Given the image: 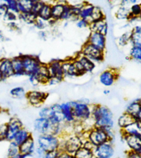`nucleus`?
<instances>
[{
    "mask_svg": "<svg viewBox=\"0 0 141 158\" xmlns=\"http://www.w3.org/2000/svg\"><path fill=\"white\" fill-rule=\"evenodd\" d=\"M92 119L94 127L105 130L113 129L114 127L113 114L107 106L101 104H92Z\"/></svg>",
    "mask_w": 141,
    "mask_h": 158,
    "instance_id": "1",
    "label": "nucleus"
},
{
    "mask_svg": "<svg viewBox=\"0 0 141 158\" xmlns=\"http://www.w3.org/2000/svg\"><path fill=\"white\" fill-rule=\"evenodd\" d=\"M61 139L60 151H65L73 156L83 146L85 141L80 135L75 133L64 135L61 137Z\"/></svg>",
    "mask_w": 141,
    "mask_h": 158,
    "instance_id": "2",
    "label": "nucleus"
},
{
    "mask_svg": "<svg viewBox=\"0 0 141 158\" xmlns=\"http://www.w3.org/2000/svg\"><path fill=\"white\" fill-rule=\"evenodd\" d=\"M62 139L54 135L46 134L37 135L36 144L37 146L46 152L60 150Z\"/></svg>",
    "mask_w": 141,
    "mask_h": 158,
    "instance_id": "3",
    "label": "nucleus"
},
{
    "mask_svg": "<svg viewBox=\"0 0 141 158\" xmlns=\"http://www.w3.org/2000/svg\"><path fill=\"white\" fill-rule=\"evenodd\" d=\"M75 122L84 123L92 119V104L80 100L71 101Z\"/></svg>",
    "mask_w": 141,
    "mask_h": 158,
    "instance_id": "4",
    "label": "nucleus"
},
{
    "mask_svg": "<svg viewBox=\"0 0 141 158\" xmlns=\"http://www.w3.org/2000/svg\"><path fill=\"white\" fill-rule=\"evenodd\" d=\"M22 57L25 76L29 77L35 74L43 64L39 57L32 55H20Z\"/></svg>",
    "mask_w": 141,
    "mask_h": 158,
    "instance_id": "5",
    "label": "nucleus"
},
{
    "mask_svg": "<svg viewBox=\"0 0 141 158\" xmlns=\"http://www.w3.org/2000/svg\"><path fill=\"white\" fill-rule=\"evenodd\" d=\"M87 140L92 143L94 147L111 142L107 131L98 127H93L87 131Z\"/></svg>",
    "mask_w": 141,
    "mask_h": 158,
    "instance_id": "6",
    "label": "nucleus"
},
{
    "mask_svg": "<svg viewBox=\"0 0 141 158\" xmlns=\"http://www.w3.org/2000/svg\"><path fill=\"white\" fill-rule=\"evenodd\" d=\"M73 61L80 77L86 73H92L96 68V64L89 58L82 55L80 52L75 58H73Z\"/></svg>",
    "mask_w": 141,
    "mask_h": 158,
    "instance_id": "7",
    "label": "nucleus"
},
{
    "mask_svg": "<svg viewBox=\"0 0 141 158\" xmlns=\"http://www.w3.org/2000/svg\"><path fill=\"white\" fill-rule=\"evenodd\" d=\"M80 53L94 63H100L105 60V52L97 48L88 42H85L82 46Z\"/></svg>",
    "mask_w": 141,
    "mask_h": 158,
    "instance_id": "8",
    "label": "nucleus"
},
{
    "mask_svg": "<svg viewBox=\"0 0 141 158\" xmlns=\"http://www.w3.org/2000/svg\"><path fill=\"white\" fill-rule=\"evenodd\" d=\"M56 126L58 125H53L48 119L38 117L35 119L33 128L34 132L37 134V135L46 134L53 135L54 129Z\"/></svg>",
    "mask_w": 141,
    "mask_h": 158,
    "instance_id": "9",
    "label": "nucleus"
},
{
    "mask_svg": "<svg viewBox=\"0 0 141 158\" xmlns=\"http://www.w3.org/2000/svg\"><path fill=\"white\" fill-rule=\"evenodd\" d=\"M50 79L47 64H42L40 69L35 74L28 77L29 82L33 86H37L40 84H47Z\"/></svg>",
    "mask_w": 141,
    "mask_h": 158,
    "instance_id": "10",
    "label": "nucleus"
},
{
    "mask_svg": "<svg viewBox=\"0 0 141 158\" xmlns=\"http://www.w3.org/2000/svg\"><path fill=\"white\" fill-rule=\"evenodd\" d=\"M48 96L49 94L46 92L33 90L27 92L26 99H27L28 104L32 106L40 107L45 103Z\"/></svg>",
    "mask_w": 141,
    "mask_h": 158,
    "instance_id": "11",
    "label": "nucleus"
},
{
    "mask_svg": "<svg viewBox=\"0 0 141 158\" xmlns=\"http://www.w3.org/2000/svg\"><path fill=\"white\" fill-rule=\"evenodd\" d=\"M119 77V73L115 69H108L102 71L99 75V81L105 87L112 86Z\"/></svg>",
    "mask_w": 141,
    "mask_h": 158,
    "instance_id": "12",
    "label": "nucleus"
},
{
    "mask_svg": "<svg viewBox=\"0 0 141 158\" xmlns=\"http://www.w3.org/2000/svg\"><path fill=\"white\" fill-rule=\"evenodd\" d=\"M94 156L98 158H112L115 154L113 143L108 142L96 146L93 149Z\"/></svg>",
    "mask_w": 141,
    "mask_h": 158,
    "instance_id": "13",
    "label": "nucleus"
},
{
    "mask_svg": "<svg viewBox=\"0 0 141 158\" xmlns=\"http://www.w3.org/2000/svg\"><path fill=\"white\" fill-rule=\"evenodd\" d=\"M23 127H24L21 119L18 118H16V117L11 118L7 122V136L6 141L9 142H13L17 133Z\"/></svg>",
    "mask_w": 141,
    "mask_h": 158,
    "instance_id": "14",
    "label": "nucleus"
},
{
    "mask_svg": "<svg viewBox=\"0 0 141 158\" xmlns=\"http://www.w3.org/2000/svg\"><path fill=\"white\" fill-rule=\"evenodd\" d=\"M50 78L55 79L59 82H62L64 80V75L62 69L61 60H53L47 64Z\"/></svg>",
    "mask_w": 141,
    "mask_h": 158,
    "instance_id": "15",
    "label": "nucleus"
},
{
    "mask_svg": "<svg viewBox=\"0 0 141 158\" xmlns=\"http://www.w3.org/2000/svg\"><path fill=\"white\" fill-rule=\"evenodd\" d=\"M87 42L91 44L102 52L105 51L106 45H107V38L104 35L96 33V32H91L87 38Z\"/></svg>",
    "mask_w": 141,
    "mask_h": 158,
    "instance_id": "16",
    "label": "nucleus"
},
{
    "mask_svg": "<svg viewBox=\"0 0 141 158\" xmlns=\"http://www.w3.org/2000/svg\"><path fill=\"white\" fill-rule=\"evenodd\" d=\"M60 108L62 113L64 124L73 125L75 123V119L73 115L71 101L63 102L60 104Z\"/></svg>",
    "mask_w": 141,
    "mask_h": 158,
    "instance_id": "17",
    "label": "nucleus"
},
{
    "mask_svg": "<svg viewBox=\"0 0 141 158\" xmlns=\"http://www.w3.org/2000/svg\"><path fill=\"white\" fill-rule=\"evenodd\" d=\"M51 108V115L48 119L53 125L64 124V120L62 113L60 104H54L50 106Z\"/></svg>",
    "mask_w": 141,
    "mask_h": 158,
    "instance_id": "18",
    "label": "nucleus"
},
{
    "mask_svg": "<svg viewBox=\"0 0 141 158\" xmlns=\"http://www.w3.org/2000/svg\"><path fill=\"white\" fill-rule=\"evenodd\" d=\"M122 137L129 151L141 155V137L135 135H122Z\"/></svg>",
    "mask_w": 141,
    "mask_h": 158,
    "instance_id": "19",
    "label": "nucleus"
},
{
    "mask_svg": "<svg viewBox=\"0 0 141 158\" xmlns=\"http://www.w3.org/2000/svg\"><path fill=\"white\" fill-rule=\"evenodd\" d=\"M0 71L2 73L4 81L8 78L14 77V70L11 59L9 58L0 59Z\"/></svg>",
    "mask_w": 141,
    "mask_h": 158,
    "instance_id": "20",
    "label": "nucleus"
},
{
    "mask_svg": "<svg viewBox=\"0 0 141 158\" xmlns=\"http://www.w3.org/2000/svg\"><path fill=\"white\" fill-rule=\"evenodd\" d=\"M62 65L64 77H80L73 61V59L62 61Z\"/></svg>",
    "mask_w": 141,
    "mask_h": 158,
    "instance_id": "21",
    "label": "nucleus"
},
{
    "mask_svg": "<svg viewBox=\"0 0 141 158\" xmlns=\"http://www.w3.org/2000/svg\"><path fill=\"white\" fill-rule=\"evenodd\" d=\"M67 3L66 1H58L51 4V19L55 21H60V18L62 15Z\"/></svg>",
    "mask_w": 141,
    "mask_h": 158,
    "instance_id": "22",
    "label": "nucleus"
},
{
    "mask_svg": "<svg viewBox=\"0 0 141 158\" xmlns=\"http://www.w3.org/2000/svg\"><path fill=\"white\" fill-rule=\"evenodd\" d=\"M122 135H135L141 137V121L136 120L131 124L125 129L121 130Z\"/></svg>",
    "mask_w": 141,
    "mask_h": 158,
    "instance_id": "23",
    "label": "nucleus"
},
{
    "mask_svg": "<svg viewBox=\"0 0 141 158\" xmlns=\"http://www.w3.org/2000/svg\"><path fill=\"white\" fill-rule=\"evenodd\" d=\"M89 30L91 32H96L107 36L109 31V26L107 20L103 19L100 21L90 23Z\"/></svg>",
    "mask_w": 141,
    "mask_h": 158,
    "instance_id": "24",
    "label": "nucleus"
},
{
    "mask_svg": "<svg viewBox=\"0 0 141 158\" xmlns=\"http://www.w3.org/2000/svg\"><path fill=\"white\" fill-rule=\"evenodd\" d=\"M37 145L33 136L19 146V152L22 155H34Z\"/></svg>",
    "mask_w": 141,
    "mask_h": 158,
    "instance_id": "25",
    "label": "nucleus"
},
{
    "mask_svg": "<svg viewBox=\"0 0 141 158\" xmlns=\"http://www.w3.org/2000/svg\"><path fill=\"white\" fill-rule=\"evenodd\" d=\"M14 70V77H22L25 76L24 69L21 55L14 57L11 59Z\"/></svg>",
    "mask_w": 141,
    "mask_h": 158,
    "instance_id": "26",
    "label": "nucleus"
},
{
    "mask_svg": "<svg viewBox=\"0 0 141 158\" xmlns=\"http://www.w3.org/2000/svg\"><path fill=\"white\" fill-rule=\"evenodd\" d=\"M140 109L141 104L139 102V99H137L131 102H129L127 106H126L125 113L129 114V115L132 116L135 119H136Z\"/></svg>",
    "mask_w": 141,
    "mask_h": 158,
    "instance_id": "27",
    "label": "nucleus"
},
{
    "mask_svg": "<svg viewBox=\"0 0 141 158\" xmlns=\"http://www.w3.org/2000/svg\"><path fill=\"white\" fill-rule=\"evenodd\" d=\"M37 17L46 22L50 21L51 19V4L45 2L37 14Z\"/></svg>",
    "mask_w": 141,
    "mask_h": 158,
    "instance_id": "28",
    "label": "nucleus"
},
{
    "mask_svg": "<svg viewBox=\"0 0 141 158\" xmlns=\"http://www.w3.org/2000/svg\"><path fill=\"white\" fill-rule=\"evenodd\" d=\"M32 136H33V134L31 133V131L26 129L25 127H23L22 129H20L19 131V132L17 133L13 142H15L17 145L21 146L23 143L27 141V140Z\"/></svg>",
    "mask_w": 141,
    "mask_h": 158,
    "instance_id": "29",
    "label": "nucleus"
},
{
    "mask_svg": "<svg viewBox=\"0 0 141 158\" xmlns=\"http://www.w3.org/2000/svg\"><path fill=\"white\" fill-rule=\"evenodd\" d=\"M130 44L141 46V25L135 26L131 31Z\"/></svg>",
    "mask_w": 141,
    "mask_h": 158,
    "instance_id": "30",
    "label": "nucleus"
},
{
    "mask_svg": "<svg viewBox=\"0 0 141 158\" xmlns=\"http://www.w3.org/2000/svg\"><path fill=\"white\" fill-rule=\"evenodd\" d=\"M135 121V119L133 117L129 115V114L126 113H123L121 115H120L117 120V124L118 127L120 128V131L125 129L126 127L132 124Z\"/></svg>",
    "mask_w": 141,
    "mask_h": 158,
    "instance_id": "31",
    "label": "nucleus"
},
{
    "mask_svg": "<svg viewBox=\"0 0 141 158\" xmlns=\"http://www.w3.org/2000/svg\"><path fill=\"white\" fill-rule=\"evenodd\" d=\"M36 15L31 12L26 13H19L18 15V20L28 25H34L36 20L37 19Z\"/></svg>",
    "mask_w": 141,
    "mask_h": 158,
    "instance_id": "32",
    "label": "nucleus"
},
{
    "mask_svg": "<svg viewBox=\"0 0 141 158\" xmlns=\"http://www.w3.org/2000/svg\"><path fill=\"white\" fill-rule=\"evenodd\" d=\"M115 17L118 20H127V21H129V19L131 18L129 7L120 6L115 12Z\"/></svg>",
    "mask_w": 141,
    "mask_h": 158,
    "instance_id": "33",
    "label": "nucleus"
},
{
    "mask_svg": "<svg viewBox=\"0 0 141 158\" xmlns=\"http://www.w3.org/2000/svg\"><path fill=\"white\" fill-rule=\"evenodd\" d=\"M94 6H95L94 5L87 2L84 6V7L82 8L80 15V19H84L89 22V20L93 12Z\"/></svg>",
    "mask_w": 141,
    "mask_h": 158,
    "instance_id": "34",
    "label": "nucleus"
},
{
    "mask_svg": "<svg viewBox=\"0 0 141 158\" xmlns=\"http://www.w3.org/2000/svg\"><path fill=\"white\" fill-rule=\"evenodd\" d=\"M33 4V0H18L17 6L19 13L31 12Z\"/></svg>",
    "mask_w": 141,
    "mask_h": 158,
    "instance_id": "35",
    "label": "nucleus"
},
{
    "mask_svg": "<svg viewBox=\"0 0 141 158\" xmlns=\"http://www.w3.org/2000/svg\"><path fill=\"white\" fill-rule=\"evenodd\" d=\"M73 156H74L75 158H93L95 157L94 156L93 150L87 148L86 147H84V146H82V147L73 155Z\"/></svg>",
    "mask_w": 141,
    "mask_h": 158,
    "instance_id": "36",
    "label": "nucleus"
},
{
    "mask_svg": "<svg viewBox=\"0 0 141 158\" xmlns=\"http://www.w3.org/2000/svg\"><path fill=\"white\" fill-rule=\"evenodd\" d=\"M27 92L23 86H16L14 87L10 90V95L11 97L15 99H22L26 98Z\"/></svg>",
    "mask_w": 141,
    "mask_h": 158,
    "instance_id": "37",
    "label": "nucleus"
},
{
    "mask_svg": "<svg viewBox=\"0 0 141 158\" xmlns=\"http://www.w3.org/2000/svg\"><path fill=\"white\" fill-rule=\"evenodd\" d=\"M105 15L103 11L98 6H94V9H93V12L92 15V17L89 20V24L92 22H98L100 21V20H103L105 19Z\"/></svg>",
    "mask_w": 141,
    "mask_h": 158,
    "instance_id": "38",
    "label": "nucleus"
},
{
    "mask_svg": "<svg viewBox=\"0 0 141 158\" xmlns=\"http://www.w3.org/2000/svg\"><path fill=\"white\" fill-rule=\"evenodd\" d=\"M129 57L130 60L141 61V46H131L129 52Z\"/></svg>",
    "mask_w": 141,
    "mask_h": 158,
    "instance_id": "39",
    "label": "nucleus"
},
{
    "mask_svg": "<svg viewBox=\"0 0 141 158\" xmlns=\"http://www.w3.org/2000/svg\"><path fill=\"white\" fill-rule=\"evenodd\" d=\"M20 153L19 152V146L17 145L15 142H9L8 150H7V157L11 158L14 157Z\"/></svg>",
    "mask_w": 141,
    "mask_h": 158,
    "instance_id": "40",
    "label": "nucleus"
},
{
    "mask_svg": "<svg viewBox=\"0 0 141 158\" xmlns=\"http://www.w3.org/2000/svg\"><path fill=\"white\" fill-rule=\"evenodd\" d=\"M130 39H131V31L125 32L121 35L119 37L118 39V44L121 47H125L127 46L129 44H130Z\"/></svg>",
    "mask_w": 141,
    "mask_h": 158,
    "instance_id": "41",
    "label": "nucleus"
},
{
    "mask_svg": "<svg viewBox=\"0 0 141 158\" xmlns=\"http://www.w3.org/2000/svg\"><path fill=\"white\" fill-rule=\"evenodd\" d=\"M69 20H72L73 21V15L71 13V10H70V6L69 4V2H67L65 5V8H64L62 15L60 18V21L68 22Z\"/></svg>",
    "mask_w": 141,
    "mask_h": 158,
    "instance_id": "42",
    "label": "nucleus"
},
{
    "mask_svg": "<svg viewBox=\"0 0 141 158\" xmlns=\"http://www.w3.org/2000/svg\"><path fill=\"white\" fill-rule=\"evenodd\" d=\"M130 10L131 17H137V18H140L141 17V4H135L131 5L129 7Z\"/></svg>",
    "mask_w": 141,
    "mask_h": 158,
    "instance_id": "43",
    "label": "nucleus"
},
{
    "mask_svg": "<svg viewBox=\"0 0 141 158\" xmlns=\"http://www.w3.org/2000/svg\"><path fill=\"white\" fill-rule=\"evenodd\" d=\"M4 2L7 5L8 10L17 15L19 14L18 6H17V1H16V0H6Z\"/></svg>",
    "mask_w": 141,
    "mask_h": 158,
    "instance_id": "44",
    "label": "nucleus"
},
{
    "mask_svg": "<svg viewBox=\"0 0 141 158\" xmlns=\"http://www.w3.org/2000/svg\"><path fill=\"white\" fill-rule=\"evenodd\" d=\"M4 21L7 23L9 22H17L18 20V15L11 12V11H8V12L3 17Z\"/></svg>",
    "mask_w": 141,
    "mask_h": 158,
    "instance_id": "45",
    "label": "nucleus"
},
{
    "mask_svg": "<svg viewBox=\"0 0 141 158\" xmlns=\"http://www.w3.org/2000/svg\"><path fill=\"white\" fill-rule=\"evenodd\" d=\"M51 115V108L49 106H43L40 109L38 113V115L40 118L49 119Z\"/></svg>",
    "mask_w": 141,
    "mask_h": 158,
    "instance_id": "46",
    "label": "nucleus"
},
{
    "mask_svg": "<svg viewBox=\"0 0 141 158\" xmlns=\"http://www.w3.org/2000/svg\"><path fill=\"white\" fill-rule=\"evenodd\" d=\"M45 2L39 1V0H33V7H32L31 12L34 13L35 15H36L37 16V14H38V13H39L40 8H42L43 4H45Z\"/></svg>",
    "mask_w": 141,
    "mask_h": 158,
    "instance_id": "47",
    "label": "nucleus"
},
{
    "mask_svg": "<svg viewBox=\"0 0 141 158\" xmlns=\"http://www.w3.org/2000/svg\"><path fill=\"white\" fill-rule=\"evenodd\" d=\"M35 26V28H37V30H39V31H45V29L46 28L47 26H49L48 22L43 21V20L40 19L39 18H37V19L35 22V24L33 25Z\"/></svg>",
    "mask_w": 141,
    "mask_h": 158,
    "instance_id": "48",
    "label": "nucleus"
},
{
    "mask_svg": "<svg viewBox=\"0 0 141 158\" xmlns=\"http://www.w3.org/2000/svg\"><path fill=\"white\" fill-rule=\"evenodd\" d=\"M7 136V123L0 124V142L6 141Z\"/></svg>",
    "mask_w": 141,
    "mask_h": 158,
    "instance_id": "49",
    "label": "nucleus"
},
{
    "mask_svg": "<svg viewBox=\"0 0 141 158\" xmlns=\"http://www.w3.org/2000/svg\"><path fill=\"white\" fill-rule=\"evenodd\" d=\"M7 27L11 31L16 32V33H20L21 32V28L19 25L17 24V22L7 23Z\"/></svg>",
    "mask_w": 141,
    "mask_h": 158,
    "instance_id": "50",
    "label": "nucleus"
},
{
    "mask_svg": "<svg viewBox=\"0 0 141 158\" xmlns=\"http://www.w3.org/2000/svg\"><path fill=\"white\" fill-rule=\"evenodd\" d=\"M75 24H76V27L77 28L80 29H84V28H89L90 24L89 22L86 21V20L79 19L75 22Z\"/></svg>",
    "mask_w": 141,
    "mask_h": 158,
    "instance_id": "51",
    "label": "nucleus"
},
{
    "mask_svg": "<svg viewBox=\"0 0 141 158\" xmlns=\"http://www.w3.org/2000/svg\"><path fill=\"white\" fill-rule=\"evenodd\" d=\"M60 150H56V151H52L46 152L45 153V157L44 158H58L59 156L61 153Z\"/></svg>",
    "mask_w": 141,
    "mask_h": 158,
    "instance_id": "52",
    "label": "nucleus"
},
{
    "mask_svg": "<svg viewBox=\"0 0 141 158\" xmlns=\"http://www.w3.org/2000/svg\"><path fill=\"white\" fill-rule=\"evenodd\" d=\"M8 8L6 3L4 2L0 4V16L4 17L5 15L8 12Z\"/></svg>",
    "mask_w": 141,
    "mask_h": 158,
    "instance_id": "53",
    "label": "nucleus"
},
{
    "mask_svg": "<svg viewBox=\"0 0 141 158\" xmlns=\"http://www.w3.org/2000/svg\"><path fill=\"white\" fill-rule=\"evenodd\" d=\"M126 158H141V155L139 153H135V152L133 151H129L128 153H127Z\"/></svg>",
    "mask_w": 141,
    "mask_h": 158,
    "instance_id": "54",
    "label": "nucleus"
},
{
    "mask_svg": "<svg viewBox=\"0 0 141 158\" xmlns=\"http://www.w3.org/2000/svg\"><path fill=\"white\" fill-rule=\"evenodd\" d=\"M58 158H74V156L71 154L66 153L65 151H61Z\"/></svg>",
    "mask_w": 141,
    "mask_h": 158,
    "instance_id": "55",
    "label": "nucleus"
},
{
    "mask_svg": "<svg viewBox=\"0 0 141 158\" xmlns=\"http://www.w3.org/2000/svg\"><path fill=\"white\" fill-rule=\"evenodd\" d=\"M38 37H39L41 40H46L48 37V34H47L46 31H40L38 32Z\"/></svg>",
    "mask_w": 141,
    "mask_h": 158,
    "instance_id": "56",
    "label": "nucleus"
},
{
    "mask_svg": "<svg viewBox=\"0 0 141 158\" xmlns=\"http://www.w3.org/2000/svg\"><path fill=\"white\" fill-rule=\"evenodd\" d=\"M6 40H7L6 37L3 34V32L0 30V41H2V42H4V41H6Z\"/></svg>",
    "mask_w": 141,
    "mask_h": 158,
    "instance_id": "57",
    "label": "nucleus"
},
{
    "mask_svg": "<svg viewBox=\"0 0 141 158\" xmlns=\"http://www.w3.org/2000/svg\"><path fill=\"white\" fill-rule=\"evenodd\" d=\"M136 120H140V121H141V109H140V111H139V114H138V115H137V117H136Z\"/></svg>",
    "mask_w": 141,
    "mask_h": 158,
    "instance_id": "58",
    "label": "nucleus"
},
{
    "mask_svg": "<svg viewBox=\"0 0 141 158\" xmlns=\"http://www.w3.org/2000/svg\"><path fill=\"white\" fill-rule=\"evenodd\" d=\"M110 90L109 89H105L104 91H103V93L105 95H109L110 93Z\"/></svg>",
    "mask_w": 141,
    "mask_h": 158,
    "instance_id": "59",
    "label": "nucleus"
},
{
    "mask_svg": "<svg viewBox=\"0 0 141 158\" xmlns=\"http://www.w3.org/2000/svg\"><path fill=\"white\" fill-rule=\"evenodd\" d=\"M2 81H4V79H3V76L2 75V73H1V71H0V82Z\"/></svg>",
    "mask_w": 141,
    "mask_h": 158,
    "instance_id": "60",
    "label": "nucleus"
},
{
    "mask_svg": "<svg viewBox=\"0 0 141 158\" xmlns=\"http://www.w3.org/2000/svg\"><path fill=\"white\" fill-rule=\"evenodd\" d=\"M139 102H140V104H141V98H139Z\"/></svg>",
    "mask_w": 141,
    "mask_h": 158,
    "instance_id": "61",
    "label": "nucleus"
},
{
    "mask_svg": "<svg viewBox=\"0 0 141 158\" xmlns=\"http://www.w3.org/2000/svg\"><path fill=\"white\" fill-rule=\"evenodd\" d=\"M93 158H98V157H93Z\"/></svg>",
    "mask_w": 141,
    "mask_h": 158,
    "instance_id": "62",
    "label": "nucleus"
}]
</instances>
